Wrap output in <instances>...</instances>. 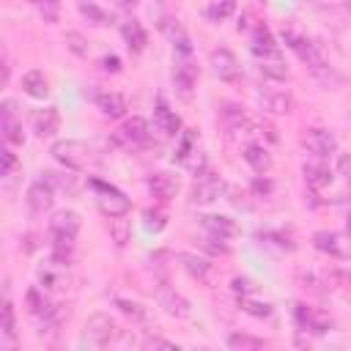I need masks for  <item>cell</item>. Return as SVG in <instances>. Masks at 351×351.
I'll return each mask as SVG.
<instances>
[{
	"label": "cell",
	"mask_w": 351,
	"mask_h": 351,
	"mask_svg": "<svg viewBox=\"0 0 351 351\" xmlns=\"http://www.w3.org/2000/svg\"><path fill=\"white\" fill-rule=\"evenodd\" d=\"M282 41H285V47L307 66V71L324 85V88H329V90H335V88H340L343 85V77H340V71L324 58V52L304 36V33H299L296 27H282Z\"/></svg>",
	"instance_id": "1"
},
{
	"label": "cell",
	"mask_w": 351,
	"mask_h": 351,
	"mask_svg": "<svg viewBox=\"0 0 351 351\" xmlns=\"http://www.w3.org/2000/svg\"><path fill=\"white\" fill-rule=\"evenodd\" d=\"M88 186L93 189V203L104 217H126V211L132 208V200L118 186L99 181V178H90Z\"/></svg>",
	"instance_id": "2"
},
{
	"label": "cell",
	"mask_w": 351,
	"mask_h": 351,
	"mask_svg": "<svg viewBox=\"0 0 351 351\" xmlns=\"http://www.w3.org/2000/svg\"><path fill=\"white\" fill-rule=\"evenodd\" d=\"M49 154L55 162H60L66 170H85L90 162V148L82 140H55Z\"/></svg>",
	"instance_id": "3"
},
{
	"label": "cell",
	"mask_w": 351,
	"mask_h": 351,
	"mask_svg": "<svg viewBox=\"0 0 351 351\" xmlns=\"http://www.w3.org/2000/svg\"><path fill=\"white\" fill-rule=\"evenodd\" d=\"M219 123H222L228 137H247L255 129V121L244 112L241 104H233V101H225L219 107Z\"/></svg>",
	"instance_id": "4"
},
{
	"label": "cell",
	"mask_w": 351,
	"mask_h": 351,
	"mask_svg": "<svg viewBox=\"0 0 351 351\" xmlns=\"http://www.w3.org/2000/svg\"><path fill=\"white\" fill-rule=\"evenodd\" d=\"M118 337V324L107 313H93L85 321V340L96 348H107Z\"/></svg>",
	"instance_id": "5"
},
{
	"label": "cell",
	"mask_w": 351,
	"mask_h": 351,
	"mask_svg": "<svg viewBox=\"0 0 351 351\" xmlns=\"http://www.w3.org/2000/svg\"><path fill=\"white\" fill-rule=\"evenodd\" d=\"M313 247L329 258H337V261H348L351 258V241L337 233V230H318L313 233Z\"/></svg>",
	"instance_id": "6"
},
{
	"label": "cell",
	"mask_w": 351,
	"mask_h": 351,
	"mask_svg": "<svg viewBox=\"0 0 351 351\" xmlns=\"http://www.w3.org/2000/svg\"><path fill=\"white\" fill-rule=\"evenodd\" d=\"M222 189H225L222 178H219L217 173L206 170V173H200V176L195 178V184H192V192H189V203H195V206H206V203H214V200L222 195Z\"/></svg>",
	"instance_id": "7"
},
{
	"label": "cell",
	"mask_w": 351,
	"mask_h": 351,
	"mask_svg": "<svg viewBox=\"0 0 351 351\" xmlns=\"http://www.w3.org/2000/svg\"><path fill=\"white\" fill-rule=\"evenodd\" d=\"M208 63L214 69V74L222 80V82H239L241 80V66L236 60V55L225 47H217L208 52Z\"/></svg>",
	"instance_id": "8"
},
{
	"label": "cell",
	"mask_w": 351,
	"mask_h": 351,
	"mask_svg": "<svg viewBox=\"0 0 351 351\" xmlns=\"http://www.w3.org/2000/svg\"><path fill=\"white\" fill-rule=\"evenodd\" d=\"M296 324H299V329L302 332H310V335H326L335 324H332V318L324 313V310H318V307H310V304H296Z\"/></svg>",
	"instance_id": "9"
},
{
	"label": "cell",
	"mask_w": 351,
	"mask_h": 351,
	"mask_svg": "<svg viewBox=\"0 0 351 351\" xmlns=\"http://www.w3.org/2000/svg\"><path fill=\"white\" fill-rule=\"evenodd\" d=\"M302 143H304V148H307L313 156H318V159H326V156H332V154L337 151V137H335L329 129H321V126L307 129L304 137H302Z\"/></svg>",
	"instance_id": "10"
},
{
	"label": "cell",
	"mask_w": 351,
	"mask_h": 351,
	"mask_svg": "<svg viewBox=\"0 0 351 351\" xmlns=\"http://www.w3.org/2000/svg\"><path fill=\"white\" fill-rule=\"evenodd\" d=\"M0 132H3V143L8 145H22L25 134H22V123L16 118V101L5 99L0 104Z\"/></svg>",
	"instance_id": "11"
},
{
	"label": "cell",
	"mask_w": 351,
	"mask_h": 351,
	"mask_svg": "<svg viewBox=\"0 0 351 351\" xmlns=\"http://www.w3.org/2000/svg\"><path fill=\"white\" fill-rule=\"evenodd\" d=\"M258 101L271 115H291L293 112V104H296L293 96L288 90H282V88H261L258 90Z\"/></svg>",
	"instance_id": "12"
},
{
	"label": "cell",
	"mask_w": 351,
	"mask_h": 351,
	"mask_svg": "<svg viewBox=\"0 0 351 351\" xmlns=\"http://www.w3.org/2000/svg\"><path fill=\"white\" fill-rule=\"evenodd\" d=\"M25 203H27V211H30L33 217H41L44 211L52 208V203H55V189H52L44 178H38V181H33V184L27 186Z\"/></svg>",
	"instance_id": "13"
},
{
	"label": "cell",
	"mask_w": 351,
	"mask_h": 351,
	"mask_svg": "<svg viewBox=\"0 0 351 351\" xmlns=\"http://www.w3.org/2000/svg\"><path fill=\"white\" fill-rule=\"evenodd\" d=\"M156 302H159V307H162L167 315H173V318H189V315H192V304H189V299H186L184 293H178L176 288L159 285V291H156Z\"/></svg>",
	"instance_id": "14"
},
{
	"label": "cell",
	"mask_w": 351,
	"mask_h": 351,
	"mask_svg": "<svg viewBox=\"0 0 351 351\" xmlns=\"http://www.w3.org/2000/svg\"><path fill=\"white\" fill-rule=\"evenodd\" d=\"M197 82V66L189 60V55H176V63H173V85L181 96H189L192 88Z\"/></svg>",
	"instance_id": "15"
},
{
	"label": "cell",
	"mask_w": 351,
	"mask_h": 351,
	"mask_svg": "<svg viewBox=\"0 0 351 351\" xmlns=\"http://www.w3.org/2000/svg\"><path fill=\"white\" fill-rule=\"evenodd\" d=\"M250 49L261 58V60H269V58H280V47H277V41H274V36H271V30L266 27V25H255L252 30H250Z\"/></svg>",
	"instance_id": "16"
},
{
	"label": "cell",
	"mask_w": 351,
	"mask_h": 351,
	"mask_svg": "<svg viewBox=\"0 0 351 351\" xmlns=\"http://www.w3.org/2000/svg\"><path fill=\"white\" fill-rule=\"evenodd\" d=\"M145 186H148V192H151L156 200H162V203H167V200H173V197L178 195V178H176L173 173H151V176L145 178Z\"/></svg>",
	"instance_id": "17"
},
{
	"label": "cell",
	"mask_w": 351,
	"mask_h": 351,
	"mask_svg": "<svg viewBox=\"0 0 351 351\" xmlns=\"http://www.w3.org/2000/svg\"><path fill=\"white\" fill-rule=\"evenodd\" d=\"M200 228L208 233V236H217V239H233L239 233V225L236 219L225 217V214H200Z\"/></svg>",
	"instance_id": "18"
},
{
	"label": "cell",
	"mask_w": 351,
	"mask_h": 351,
	"mask_svg": "<svg viewBox=\"0 0 351 351\" xmlns=\"http://www.w3.org/2000/svg\"><path fill=\"white\" fill-rule=\"evenodd\" d=\"M162 33L167 36V41L173 44V49H176L178 55H189V52H192V38H189V33L181 27L178 19L165 16V19H162Z\"/></svg>",
	"instance_id": "19"
},
{
	"label": "cell",
	"mask_w": 351,
	"mask_h": 351,
	"mask_svg": "<svg viewBox=\"0 0 351 351\" xmlns=\"http://www.w3.org/2000/svg\"><path fill=\"white\" fill-rule=\"evenodd\" d=\"M241 156H244V162H247L258 176H263V173L271 170V154H269V148H266L263 143H258V140H250V143L244 145Z\"/></svg>",
	"instance_id": "20"
},
{
	"label": "cell",
	"mask_w": 351,
	"mask_h": 351,
	"mask_svg": "<svg viewBox=\"0 0 351 351\" xmlns=\"http://www.w3.org/2000/svg\"><path fill=\"white\" fill-rule=\"evenodd\" d=\"M154 126H156L162 134H167V137H176L178 129H181V118L176 115V110H170V107L165 104V99H159V101L154 104Z\"/></svg>",
	"instance_id": "21"
},
{
	"label": "cell",
	"mask_w": 351,
	"mask_h": 351,
	"mask_svg": "<svg viewBox=\"0 0 351 351\" xmlns=\"http://www.w3.org/2000/svg\"><path fill=\"white\" fill-rule=\"evenodd\" d=\"M38 282H41V288H47V291H60V288H66V282H69L66 266L58 263L55 258H49V263H44V266L38 269Z\"/></svg>",
	"instance_id": "22"
},
{
	"label": "cell",
	"mask_w": 351,
	"mask_h": 351,
	"mask_svg": "<svg viewBox=\"0 0 351 351\" xmlns=\"http://www.w3.org/2000/svg\"><path fill=\"white\" fill-rule=\"evenodd\" d=\"M118 137L126 143V145H145L151 140V132H148V123L143 118H129L123 121V126L118 129Z\"/></svg>",
	"instance_id": "23"
},
{
	"label": "cell",
	"mask_w": 351,
	"mask_h": 351,
	"mask_svg": "<svg viewBox=\"0 0 351 351\" xmlns=\"http://www.w3.org/2000/svg\"><path fill=\"white\" fill-rule=\"evenodd\" d=\"M255 241H258L263 250L274 252V255H288V252L296 250V244H293L285 233H280V230H261V233H255Z\"/></svg>",
	"instance_id": "24"
},
{
	"label": "cell",
	"mask_w": 351,
	"mask_h": 351,
	"mask_svg": "<svg viewBox=\"0 0 351 351\" xmlns=\"http://www.w3.org/2000/svg\"><path fill=\"white\" fill-rule=\"evenodd\" d=\"M96 107L101 110V115H107V118H123L126 115V110H129V104H126V96H121V93H115V90H104V93H96Z\"/></svg>",
	"instance_id": "25"
},
{
	"label": "cell",
	"mask_w": 351,
	"mask_h": 351,
	"mask_svg": "<svg viewBox=\"0 0 351 351\" xmlns=\"http://www.w3.org/2000/svg\"><path fill=\"white\" fill-rule=\"evenodd\" d=\"M60 126V115H58V107H44V110H36L33 112V132L38 137H52Z\"/></svg>",
	"instance_id": "26"
},
{
	"label": "cell",
	"mask_w": 351,
	"mask_h": 351,
	"mask_svg": "<svg viewBox=\"0 0 351 351\" xmlns=\"http://www.w3.org/2000/svg\"><path fill=\"white\" fill-rule=\"evenodd\" d=\"M302 176H304V184L310 189H326L332 184V170L324 162H304Z\"/></svg>",
	"instance_id": "27"
},
{
	"label": "cell",
	"mask_w": 351,
	"mask_h": 351,
	"mask_svg": "<svg viewBox=\"0 0 351 351\" xmlns=\"http://www.w3.org/2000/svg\"><path fill=\"white\" fill-rule=\"evenodd\" d=\"M121 36H123L129 52H134V55L143 52L145 44H148V36H145V30H143V25H140L137 19H126V22L121 25Z\"/></svg>",
	"instance_id": "28"
},
{
	"label": "cell",
	"mask_w": 351,
	"mask_h": 351,
	"mask_svg": "<svg viewBox=\"0 0 351 351\" xmlns=\"http://www.w3.org/2000/svg\"><path fill=\"white\" fill-rule=\"evenodd\" d=\"M22 90L30 99H47L49 96V82L38 69H30V71L22 74Z\"/></svg>",
	"instance_id": "29"
},
{
	"label": "cell",
	"mask_w": 351,
	"mask_h": 351,
	"mask_svg": "<svg viewBox=\"0 0 351 351\" xmlns=\"http://www.w3.org/2000/svg\"><path fill=\"white\" fill-rule=\"evenodd\" d=\"M41 178L55 189V192H66V195H77L80 192V181L71 173H58V170H44Z\"/></svg>",
	"instance_id": "30"
},
{
	"label": "cell",
	"mask_w": 351,
	"mask_h": 351,
	"mask_svg": "<svg viewBox=\"0 0 351 351\" xmlns=\"http://www.w3.org/2000/svg\"><path fill=\"white\" fill-rule=\"evenodd\" d=\"M178 261H181V266H184V271H186L189 277H195V280H200V282L208 280L211 263H208L206 258H200V255H195V252H178Z\"/></svg>",
	"instance_id": "31"
},
{
	"label": "cell",
	"mask_w": 351,
	"mask_h": 351,
	"mask_svg": "<svg viewBox=\"0 0 351 351\" xmlns=\"http://www.w3.org/2000/svg\"><path fill=\"white\" fill-rule=\"evenodd\" d=\"M77 8H80V14L90 22V25H96V27H107V25H112V14H107L101 5H96L93 0H77Z\"/></svg>",
	"instance_id": "32"
},
{
	"label": "cell",
	"mask_w": 351,
	"mask_h": 351,
	"mask_svg": "<svg viewBox=\"0 0 351 351\" xmlns=\"http://www.w3.org/2000/svg\"><path fill=\"white\" fill-rule=\"evenodd\" d=\"M225 343L233 351H258V348H266V340L263 337H255V335H247V332H233V335H228Z\"/></svg>",
	"instance_id": "33"
},
{
	"label": "cell",
	"mask_w": 351,
	"mask_h": 351,
	"mask_svg": "<svg viewBox=\"0 0 351 351\" xmlns=\"http://www.w3.org/2000/svg\"><path fill=\"white\" fill-rule=\"evenodd\" d=\"M233 14H236V0H214V3L206 5V19L208 22H225Z\"/></svg>",
	"instance_id": "34"
},
{
	"label": "cell",
	"mask_w": 351,
	"mask_h": 351,
	"mask_svg": "<svg viewBox=\"0 0 351 351\" xmlns=\"http://www.w3.org/2000/svg\"><path fill=\"white\" fill-rule=\"evenodd\" d=\"M195 151H197L195 132H192V129H186V132L181 134V143H178V148H176V154H173V159H176L178 165H186V162L195 156Z\"/></svg>",
	"instance_id": "35"
},
{
	"label": "cell",
	"mask_w": 351,
	"mask_h": 351,
	"mask_svg": "<svg viewBox=\"0 0 351 351\" xmlns=\"http://www.w3.org/2000/svg\"><path fill=\"white\" fill-rule=\"evenodd\" d=\"M36 11H38V16L47 22V25H55L58 19H60V0H27Z\"/></svg>",
	"instance_id": "36"
},
{
	"label": "cell",
	"mask_w": 351,
	"mask_h": 351,
	"mask_svg": "<svg viewBox=\"0 0 351 351\" xmlns=\"http://www.w3.org/2000/svg\"><path fill=\"white\" fill-rule=\"evenodd\" d=\"M258 71L269 80H288V66L280 58H269V60H258Z\"/></svg>",
	"instance_id": "37"
},
{
	"label": "cell",
	"mask_w": 351,
	"mask_h": 351,
	"mask_svg": "<svg viewBox=\"0 0 351 351\" xmlns=\"http://www.w3.org/2000/svg\"><path fill=\"white\" fill-rule=\"evenodd\" d=\"M25 302H27V310H30L33 315H38V318H44V315L52 310V304L47 302V296H44L38 288H30L27 296H25Z\"/></svg>",
	"instance_id": "38"
},
{
	"label": "cell",
	"mask_w": 351,
	"mask_h": 351,
	"mask_svg": "<svg viewBox=\"0 0 351 351\" xmlns=\"http://www.w3.org/2000/svg\"><path fill=\"white\" fill-rule=\"evenodd\" d=\"M324 285L332 288V291H346V293H351V274H348V271H340V269L324 271Z\"/></svg>",
	"instance_id": "39"
},
{
	"label": "cell",
	"mask_w": 351,
	"mask_h": 351,
	"mask_svg": "<svg viewBox=\"0 0 351 351\" xmlns=\"http://www.w3.org/2000/svg\"><path fill=\"white\" fill-rule=\"evenodd\" d=\"M63 41H66V47H69V52L71 55H77V58H88V38L80 33V30H66V36H63Z\"/></svg>",
	"instance_id": "40"
},
{
	"label": "cell",
	"mask_w": 351,
	"mask_h": 351,
	"mask_svg": "<svg viewBox=\"0 0 351 351\" xmlns=\"http://www.w3.org/2000/svg\"><path fill=\"white\" fill-rule=\"evenodd\" d=\"M241 310L247 315H255V318H271L274 315V307L269 302H255L252 296H241Z\"/></svg>",
	"instance_id": "41"
},
{
	"label": "cell",
	"mask_w": 351,
	"mask_h": 351,
	"mask_svg": "<svg viewBox=\"0 0 351 351\" xmlns=\"http://www.w3.org/2000/svg\"><path fill=\"white\" fill-rule=\"evenodd\" d=\"M107 230H110V239H112L118 247H123V244L129 241V222H126L123 217H110Z\"/></svg>",
	"instance_id": "42"
},
{
	"label": "cell",
	"mask_w": 351,
	"mask_h": 351,
	"mask_svg": "<svg viewBox=\"0 0 351 351\" xmlns=\"http://www.w3.org/2000/svg\"><path fill=\"white\" fill-rule=\"evenodd\" d=\"M3 337L8 343L16 340V315H14V304L8 299L3 302Z\"/></svg>",
	"instance_id": "43"
},
{
	"label": "cell",
	"mask_w": 351,
	"mask_h": 351,
	"mask_svg": "<svg viewBox=\"0 0 351 351\" xmlns=\"http://www.w3.org/2000/svg\"><path fill=\"white\" fill-rule=\"evenodd\" d=\"M143 225H145V230L159 233V230L167 225V214L159 211V208H145V211H143Z\"/></svg>",
	"instance_id": "44"
},
{
	"label": "cell",
	"mask_w": 351,
	"mask_h": 351,
	"mask_svg": "<svg viewBox=\"0 0 351 351\" xmlns=\"http://www.w3.org/2000/svg\"><path fill=\"white\" fill-rule=\"evenodd\" d=\"M0 159H3V170H0V176H3V178H11V176L16 173V167H19V159H16V154L11 151V145H8V143L3 145Z\"/></svg>",
	"instance_id": "45"
},
{
	"label": "cell",
	"mask_w": 351,
	"mask_h": 351,
	"mask_svg": "<svg viewBox=\"0 0 351 351\" xmlns=\"http://www.w3.org/2000/svg\"><path fill=\"white\" fill-rule=\"evenodd\" d=\"M115 307H118L123 315L134 318V321H143V318H145V310H143L137 302H129V299H115Z\"/></svg>",
	"instance_id": "46"
},
{
	"label": "cell",
	"mask_w": 351,
	"mask_h": 351,
	"mask_svg": "<svg viewBox=\"0 0 351 351\" xmlns=\"http://www.w3.org/2000/svg\"><path fill=\"white\" fill-rule=\"evenodd\" d=\"M230 288H233L236 296H252L255 293V282L250 277H233L230 280Z\"/></svg>",
	"instance_id": "47"
},
{
	"label": "cell",
	"mask_w": 351,
	"mask_h": 351,
	"mask_svg": "<svg viewBox=\"0 0 351 351\" xmlns=\"http://www.w3.org/2000/svg\"><path fill=\"white\" fill-rule=\"evenodd\" d=\"M143 348H165V351H178V346L173 343V340H165V337H159V335H148L145 340H143Z\"/></svg>",
	"instance_id": "48"
},
{
	"label": "cell",
	"mask_w": 351,
	"mask_h": 351,
	"mask_svg": "<svg viewBox=\"0 0 351 351\" xmlns=\"http://www.w3.org/2000/svg\"><path fill=\"white\" fill-rule=\"evenodd\" d=\"M337 173L351 184V154H343V156L337 159Z\"/></svg>",
	"instance_id": "49"
},
{
	"label": "cell",
	"mask_w": 351,
	"mask_h": 351,
	"mask_svg": "<svg viewBox=\"0 0 351 351\" xmlns=\"http://www.w3.org/2000/svg\"><path fill=\"white\" fill-rule=\"evenodd\" d=\"M101 69H104V71L118 74V71H121V60H118L115 55H107V58H101Z\"/></svg>",
	"instance_id": "50"
},
{
	"label": "cell",
	"mask_w": 351,
	"mask_h": 351,
	"mask_svg": "<svg viewBox=\"0 0 351 351\" xmlns=\"http://www.w3.org/2000/svg\"><path fill=\"white\" fill-rule=\"evenodd\" d=\"M115 3H118V8H123V11H134L140 0H115Z\"/></svg>",
	"instance_id": "51"
}]
</instances>
